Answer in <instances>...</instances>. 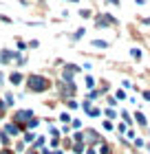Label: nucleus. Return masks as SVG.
Listing matches in <instances>:
<instances>
[{
  "instance_id": "15",
  "label": "nucleus",
  "mask_w": 150,
  "mask_h": 154,
  "mask_svg": "<svg viewBox=\"0 0 150 154\" xmlns=\"http://www.w3.org/2000/svg\"><path fill=\"white\" fill-rule=\"evenodd\" d=\"M86 115H88V117H99V115H102V108H97V106H91V108L86 110Z\"/></svg>"
},
{
  "instance_id": "43",
  "label": "nucleus",
  "mask_w": 150,
  "mask_h": 154,
  "mask_svg": "<svg viewBox=\"0 0 150 154\" xmlns=\"http://www.w3.org/2000/svg\"><path fill=\"white\" fill-rule=\"evenodd\" d=\"M108 2H110V5H119V0H108Z\"/></svg>"
},
{
  "instance_id": "36",
  "label": "nucleus",
  "mask_w": 150,
  "mask_h": 154,
  "mask_svg": "<svg viewBox=\"0 0 150 154\" xmlns=\"http://www.w3.org/2000/svg\"><path fill=\"white\" fill-rule=\"evenodd\" d=\"M5 110H7V103H5V99H0V115H5Z\"/></svg>"
},
{
  "instance_id": "10",
  "label": "nucleus",
  "mask_w": 150,
  "mask_h": 154,
  "mask_svg": "<svg viewBox=\"0 0 150 154\" xmlns=\"http://www.w3.org/2000/svg\"><path fill=\"white\" fill-rule=\"evenodd\" d=\"M71 150H73V154H82L84 150H86V143L84 141H73V148Z\"/></svg>"
},
{
  "instance_id": "41",
  "label": "nucleus",
  "mask_w": 150,
  "mask_h": 154,
  "mask_svg": "<svg viewBox=\"0 0 150 154\" xmlns=\"http://www.w3.org/2000/svg\"><path fill=\"white\" fill-rule=\"evenodd\" d=\"M0 154H13V152H11V148H5V150H0Z\"/></svg>"
},
{
  "instance_id": "30",
  "label": "nucleus",
  "mask_w": 150,
  "mask_h": 154,
  "mask_svg": "<svg viewBox=\"0 0 150 154\" xmlns=\"http://www.w3.org/2000/svg\"><path fill=\"white\" fill-rule=\"evenodd\" d=\"M104 115H106V117H110V119H115V117H117V112H115V110H113V108L104 110Z\"/></svg>"
},
{
  "instance_id": "17",
  "label": "nucleus",
  "mask_w": 150,
  "mask_h": 154,
  "mask_svg": "<svg viewBox=\"0 0 150 154\" xmlns=\"http://www.w3.org/2000/svg\"><path fill=\"white\" fill-rule=\"evenodd\" d=\"M99 154H113V150H110V145L108 143H99V150H97Z\"/></svg>"
},
{
  "instance_id": "42",
  "label": "nucleus",
  "mask_w": 150,
  "mask_h": 154,
  "mask_svg": "<svg viewBox=\"0 0 150 154\" xmlns=\"http://www.w3.org/2000/svg\"><path fill=\"white\" fill-rule=\"evenodd\" d=\"M144 99H148V101H150V90H144Z\"/></svg>"
},
{
  "instance_id": "7",
  "label": "nucleus",
  "mask_w": 150,
  "mask_h": 154,
  "mask_svg": "<svg viewBox=\"0 0 150 154\" xmlns=\"http://www.w3.org/2000/svg\"><path fill=\"white\" fill-rule=\"evenodd\" d=\"M0 64H2V66L13 64V51H9V48H2V51H0Z\"/></svg>"
},
{
  "instance_id": "19",
  "label": "nucleus",
  "mask_w": 150,
  "mask_h": 154,
  "mask_svg": "<svg viewBox=\"0 0 150 154\" xmlns=\"http://www.w3.org/2000/svg\"><path fill=\"white\" fill-rule=\"evenodd\" d=\"M64 103H66V108H69V110H77V108H80V103H77L75 99H66Z\"/></svg>"
},
{
  "instance_id": "27",
  "label": "nucleus",
  "mask_w": 150,
  "mask_h": 154,
  "mask_svg": "<svg viewBox=\"0 0 150 154\" xmlns=\"http://www.w3.org/2000/svg\"><path fill=\"white\" fill-rule=\"evenodd\" d=\"M49 134H51V137H60V132H58L55 125H49Z\"/></svg>"
},
{
  "instance_id": "34",
  "label": "nucleus",
  "mask_w": 150,
  "mask_h": 154,
  "mask_svg": "<svg viewBox=\"0 0 150 154\" xmlns=\"http://www.w3.org/2000/svg\"><path fill=\"white\" fill-rule=\"evenodd\" d=\"M102 125H104V130H113V128H115V125H113V121H104Z\"/></svg>"
},
{
  "instance_id": "20",
  "label": "nucleus",
  "mask_w": 150,
  "mask_h": 154,
  "mask_svg": "<svg viewBox=\"0 0 150 154\" xmlns=\"http://www.w3.org/2000/svg\"><path fill=\"white\" fill-rule=\"evenodd\" d=\"M135 121H137L139 125H148V121H146V117L141 115V112H135Z\"/></svg>"
},
{
  "instance_id": "11",
  "label": "nucleus",
  "mask_w": 150,
  "mask_h": 154,
  "mask_svg": "<svg viewBox=\"0 0 150 154\" xmlns=\"http://www.w3.org/2000/svg\"><path fill=\"white\" fill-rule=\"evenodd\" d=\"M35 139H38L35 132H31V130H29V132H22V141H24V143H33Z\"/></svg>"
},
{
  "instance_id": "9",
  "label": "nucleus",
  "mask_w": 150,
  "mask_h": 154,
  "mask_svg": "<svg viewBox=\"0 0 150 154\" xmlns=\"http://www.w3.org/2000/svg\"><path fill=\"white\" fill-rule=\"evenodd\" d=\"M31 148H35V150H44V148H46V137H38V139L31 143Z\"/></svg>"
},
{
  "instance_id": "16",
  "label": "nucleus",
  "mask_w": 150,
  "mask_h": 154,
  "mask_svg": "<svg viewBox=\"0 0 150 154\" xmlns=\"http://www.w3.org/2000/svg\"><path fill=\"white\" fill-rule=\"evenodd\" d=\"M38 125H40V119H35V117H33L31 121H29V123L24 125V130H35V128H38Z\"/></svg>"
},
{
  "instance_id": "22",
  "label": "nucleus",
  "mask_w": 150,
  "mask_h": 154,
  "mask_svg": "<svg viewBox=\"0 0 150 154\" xmlns=\"http://www.w3.org/2000/svg\"><path fill=\"white\" fill-rule=\"evenodd\" d=\"M84 84H86V88H88V90L95 88V79H93V77H86V79H84Z\"/></svg>"
},
{
  "instance_id": "14",
  "label": "nucleus",
  "mask_w": 150,
  "mask_h": 154,
  "mask_svg": "<svg viewBox=\"0 0 150 154\" xmlns=\"http://www.w3.org/2000/svg\"><path fill=\"white\" fill-rule=\"evenodd\" d=\"M5 103H7V108H13V103H16L13 93H7V95H5Z\"/></svg>"
},
{
  "instance_id": "31",
  "label": "nucleus",
  "mask_w": 150,
  "mask_h": 154,
  "mask_svg": "<svg viewBox=\"0 0 150 154\" xmlns=\"http://www.w3.org/2000/svg\"><path fill=\"white\" fill-rule=\"evenodd\" d=\"M84 154H99L95 148H93V145H86V150H84Z\"/></svg>"
},
{
  "instance_id": "44",
  "label": "nucleus",
  "mask_w": 150,
  "mask_h": 154,
  "mask_svg": "<svg viewBox=\"0 0 150 154\" xmlns=\"http://www.w3.org/2000/svg\"><path fill=\"white\" fill-rule=\"evenodd\" d=\"M135 2H137V5H144V2H146V0H135Z\"/></svg>"
},
{
  "instance_id": "12",
  "label": "nucleus",
  "mask_w": 150,
  "mask_h": 154,
  "mask_svg": "<svg viewBox=\"0 0 150 154\" xmlns=\"http://www.w3.org/2000/svg\"><path fill=\"white\" fill-rule=\"evenodd\" d=\"M0 143H2L5 148H9V145H11V137L7 134V132H0Z\"/></svg>"
},
{
  "instance_id": "37",
  "label": "nucleus",
  "mask_w": 150,
  "mask_h": 154,
  "mask_svg": "<svg viewBox=\"0 0 150 154\" xmlns=\"http://www.w3.org/2000/svg\"><path fill=\"white\" fill-rule=\"evenodd\" d=\"M117 132H119V134H124V132H126V123H119L117 125Z\"/></svg>"
},
{
  "instance_id": "8",
  "label": "nucleus",
  "mask_w": 150,
  "mask_h": 154,
  "mask_svg": "<svg viewBox=\"0 0 150 154\" xmlns=\"http://www.w3.org/2000/svg\"><path fill=\"white\" fill-rule=\"evenodd\" d=\"M24 79H27V77L20 73V71H11V73H9V84H13V86H20Z\"/></svg>"
},
{
  "instance_id": "18",
  "label": "nucleus",
  "mask_w": 150,
  "mask_h": 154,
  "mask_svg": "<svg viewBox=\"0 0 150 154\" xmlns=\"http://www.w3.org/2000/svg\"><path fill=\"white\" fill-rule=\"evenodd\" d=\"M84 33H86V29H77V31L73 33V35H71V40H73V42H77V40H82V38H84Z\"/></svg>"
},
{
  "instance_id": "28",
  "label": "nucleus",
  "mask_w": 150,
  "mask_h": 154,
  "mask_svg": "<svg viewBox=\"0 0 150 154\" xmlns=\"http://www.w3.org/2000/svg\"><path fill=\"white\" fill-rule=\"evenodd\" d=\"M132 143L137 145V148H144V145H146V143H144V139H139V137H135V139H132Z\"/></svg>"
},
{
  "instance_id": "33",
  "label": "nucleus",
  "mask_w": 150,
  "mask_h": 154,
  "mask_svg": "<svg viewBox=\"0 0 150 154\" xmlns=\"http://www.w3.org/2000/svg\"><path fill=\"white\" fill-rule=\"evenodd\" d=\"M0 22H5V24H9V22H13V20H11V18H7V16H5V13H0Z\"/></svg>"
},
{
  "instance_id": "29",
  "label": "nucleus",
  "mask_w": 150,
  "mask_h": 154,
  "mask_svg": "<svg viewBox=\"0 0 150 154\" xmlns=\"http://www.w3.org/2000/svg\"><path fill=\"white\" fill-rule=\"evenodd\" d=\"M16 46H18V51H27V48H29V46H27L22 40H18V42H16Z\"/></svg>"
},
{
  "instance_id": "39",
  "label": "nucleus",
  "mask_w": 150,
  "mask_h": 154,
  "mask_svg": "<svg viewBox=\"0 0 150 154\" xmlns=\"http://www.w3.org/2000/svg\"><path fill=\"white\" fill-rule=\"evenodd\" d=\"M24 154H42V152H40V150H35V148H29Z\"/></svg>"
},
{
  "instance_id": "45",
  "label": "nucleus",
  "mask_w": 150,
  "mask_h": 154,
  "mask_svg": "<svg viewBox=\"0 0 150 154\" xmlns=\"http://www.w3.org/2000/svg\"><path fill=\"white\" fill-rule=\"evenodd\" d=\"M71 2H80V0H71Z\"/></svg>"
},
{
  "instance_id": "1",
  "label": "nucleus",
  "mask_w": 150,
  "mask_h": 154,
  "mask_svg": "<svg viewBox=\"0 0 150 154\" xmlns=\"http://www.w3.org/2000/svg\"><path fill=\"white\" fill-rule=\"evenodd\" d=\"M27 90H31V93H46L49 88L53 86L51 84V79H49L46 75H40V73H31L29 77H27Z\"/></svg>"
},
{
  "instance_id": "21",
  "label": "nucleus",
  "mask_w": 150,
  "mask_h": 154,
  "mask_svg": "<svg viewBox=\"0 0 150 154\" xmlns=\"http://www.w3.org/2000/svg\"><path fill=\"white\" fill-rule=\"evenodd\" d=\"M62 148H64V150H71V148H73V139H69V137H66V139L62 141Z\"/></svg>"
},
{
  "instance_id": "40",
  "label": "nucleus",
  "mask_w": 150,
  "mask_h": 154,
  "mask_svg": "<svg viewBox=\"0 0 150 154\" xmlns=\"http://www.w3.org/2000/svg\"><path fill=\"white\" fill-rule=\"evenodd\" d=\"M106 103H108V106L113 108V106H117V99H113V97H108V101H106Z\"/></svg>"
},
{
  "instance_id": "25",
  "label": "nucleus",
  "mask_w": 150,
  "mask_h": 154,
  "mask_svg": "<svg viewBox=\"0 0 150 154\" xmlns=\"http://www.w3.org/2000/svg\"><path fill=\"white\" fill-rule=\"evenodd\" d=\"M60 145H62V141H60V137H53V139H51V148H55V150H58Z\"/></svg>"
},
{
  "instance_id": "26",
  "label": "nucleus",
  "mask_w": 150,
  "mask_h": 154,
  "mask_svg": "<svg viewBox=\"0 0 150 154\" xmlns=\"http://www.w3.org/2000/svg\"><path fill=\"white\" fill-rule=\"evenodd\" d=\"M80 16H82V18H91L93 11H91V9H80Z\"/></svg>"
},
{
  "instance_id": "35",
  "label": "nucleus",
  "mask_w": 150,
  "mask_h": 154,
  "mask_svg": "<svg viewBox=\"0 0 150 154\" xmlns=\"http://www.w3.org/2000/svg\"><path fill=\"white\" fill-rule=\"evenodd\" d=\"M27 46H29V48H38V46H40V42H38V40H31Z\"/></svg>"
},
{
  "instance_id": "38",
  "label": "nucleus",
  "mask_w": 150,
  "mask_h": 154,
  "mask_svg": "<svg viewBox=\"0 0 150 154\" xmlns=\"http://www.w3.org/2000/svg\"><path fill=\"white\" fill-rule=\"evenodd\" d=\"M115 95H117V99H126V93H124V90H117Z\"/></svg>"
},
{
  "instance_id": "3",
  "label": "nucleus",
  "mask_w": 150,
  "mask_h": 154,
  "mask_svg": "<svg viewBox=\"0 0 150 154\" xmlns=\"http://www.w3.org/2000/svg\"><path fill=\"white\" fill-rule=\"evenodd\" d=\"M58 90H60V95H62V99L64 101H66V99H73V97H75V82H60L58 84Z\"/></svg>"
},
{
  "instance_id": "13",
  "label": "nucleus",
  "mask_w": 150,
  "mask_h": 154,
  "mask_svg": "<svg viewBox=\"0 0 150 154\" xmlns=\"http://www.w3.org/2000/svg\"><path fill=\"white\" fill-rule=\"evenodd\" d=\"M91 44L95 46V48H108V46H110V44H108V42H106V40H93Z\"/></svg>"
},
{
  "instance_id": "24",
  "label": "nucleus",
  "mask_w": 150,
  "mask_h": 154,
  "mask_svg": "<svg viewBox=\"0 0 150 154\" xmlns=\"http://www.w3.org/2000/svg\"><path fill=\"white\" fill-rule=\"evenodd\" d=\"M130 55L135 60H141V48H130Z\"/></svg>"
},
{
  "instance_id": "5",
  "label": "nucleus",
  "mask_w": 150,
  "mask_h": 154,
  "mask_svg": "<svg viewBox=\"0 0 150 154\" xmlns=\"http://www.w3.org/2000/svg\"><path fill=\"white\" fill-rule=\"evenodd\" d=\"M113 24H117V20L110 16V13H102V16H97L95 18V26H113Z\"/></svg>"
},
{
  "instance_id": "4",
  "label": "nucleus",
  "mask_w": 150,
  "mask_h": 154,
  "mask_svg": "<svg viewBox=\"0 0 150 154\" xmlns=\"http://www.w3.org/2000/svg\"><path fill=\"white\" fill-rule=\"evenodd\" d=\"M77 73H82V66H77V64H64V68H62V82H66V84L73 82Z\"/></svg>"
},
{
  "instance_id": "23",
  "label": "nucleus",
  "mask_w": 150,
  "mask_h": 154,
  "mask_svg": "<svg viewBox=\"0 0 150 154\" xmlns=\"http://www.w3.org/2000/svg\"><path fill=\"white\" fill-rule=\"evenodd\" d=\"M71 128L73 130H82V121L80 119H73V121H71Z\"/></svg>"
},
{
  "instance_id": "2",
  "label": "nucleus",
  "mask_w": 150,
  "mask_h": 154,
  "mask_svg": "<svg viewBox=\"0 0 150 154\" xmlns=\"http://www.w3.org/2000/svg\"><path fill=\"white\" fill-rule=\"evenodd\" d=\"M31 119H33V110L31 108H18V110H13V119H11V121L18 123L20 128L24 130V125L29 123Z\"/></svg>"
},
{
  "instance_id": "6",
  "label": "nucleus",
  "mask_w": 150,
  "mask_h": 154,
  "mask_svg": "<svg viewBox=\"0 0 150 154\" xmlns=\"http://www.w3.org/2000/svg\"><path fill=\"white\" fill-rule=\"evenodd\" d=\"M2 132H7L9 137H20V134H22V128H20L18 123H13V121H7L5 128H2Z\"/></svg>"
},
{
  "instance_id": "32",
  "label": "nucleus",
  "mask_w": 150,
  "mask_h": 154,
  "mask_svg": "<svg viewBox=\"0 0 150 154\" xmlns=\"http://www.w3.org/2000/svg\"><path fill=\"white\" fill-rule=\"evenodd\" d=\"M16 152H24V141H18L16 143Z\"/></svg>"
}]
</instances>
